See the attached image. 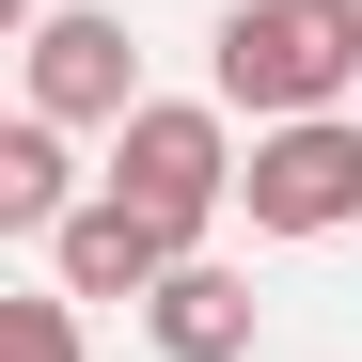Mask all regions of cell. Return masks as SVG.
<instances>
[{"mask_svg":"<svg viewBox=\"0 0 362 362\" xmlns=\"http://www.w3.org/2000/svg\"><path fill=\"white\" fill-rule=\"evenodd\" d=\"M173 268H189V236H173V221H142V205H79L64 236H47V284H64V299H158Z\"/></svg>","mask_w":362,"mask_h":362,"instance_id":"obj_5","label":"cell"},{"mask_svg":"<svg viewBox=\"0 0 362 362\" xmlns=\"http://www.w3.org/2000/svg\"><path fill=\"white\" fill-rule=\"evenodd\" d=\"M95 189H79V158H64V127H47V110H16V127H0V236H64Z\"/></svg>","mask_w":362,"mask_h":362,"instance_id":"obj_7","label":"cell"},{"mask_svg":"<svg viewBox=\"0 0 362 362\" xmlns=\"http://www.w3.org/2000/svg\"><path fill=\"white\" fill-rule=\"evenodd\" d=\"M142 331H158L173 362H252V331H268V315H252V284H236V268H205V252H189V268L142 299Z\"/></svg>","mask_w":362,"mask_h":362,"instance_id":"obj_6","label":"cell"},{"mask_svg":"<svg viewBox=\"0 0 362 362\" xmlns=\"http://www.w3.org/2000/svg\"><path fill=\"white\" fill-rule=\"evenodd\" d=\"M236 173H252V158H236V127H221L205 95H142L127 127H110V173H95V189L142 205V221H173V236L205 252V221L236 205Z\"/></svg>","mask_w":362,"mask_h":362,"instance_id":"obj_2","label":"cell"},{"mask_svg":"<svg viewBox=\"0 0 362 362\" xmlns=\"http://www.w3.org/2000/svg\"><path fill=\"white\" fill-rule=\"evenodd\" d=\"M252 236H346L362 221V127L315 110V127H252V173H236Z\"/></svg>","mask_w":362,"mask_h":362,"instance_id":"obj_3","label":"cell"},{"mask_svg":"<svg viewBox=\"0 0 362 362\" xmlns=\"http://www.w3.org/2000/svg\"><path fill=\"white\" fill-rule=\"evenodd\" d=\"M362 79V0H236L221 16V110H252V127H315L346 110Z\"/></svg>","mask_w":362,"mask_h":362,"instance_id":"obj_1","label":"cell"},{"mask_svg":"<svg viewBox=\"0 0 362 362\" xmlns=\"http://www.w3.org/2000/svg\"><path fill=\"white\" fill-rule=\"evenodd\" d=\"M0 362H79V299L64 284H0Z\"/></svg>","mask_w":362,"mask_h":362,"instance_id":"obj_8","label":"cell"},{"mask_svg":"<svg viewBox=\"0 0 362 362\" xmlns=\"http://www.w3.org/2000/svg\"><path fill=\"white\" fill-rule=\"evenodd\" d=\"M16 64H32L47 127H127L142 110V47H127V16H95V0H47V16L16 32Z\"/></svg>","mask_w":362,"mask_h":362,"instance_id":"obj_4","label":"cell"}]
</instances>
